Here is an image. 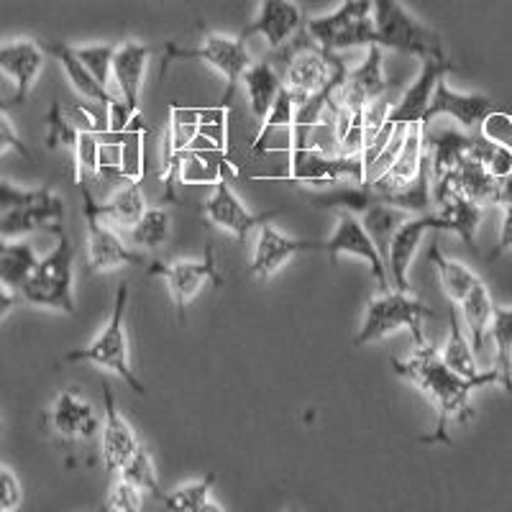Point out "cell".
Here are the masks:
<instances>
[{
  "label": "cell",
  "instance_id": "cell-1",
  "mask_svg": "<svg viewBox=\"0 0 512 512\" xmlns=\"http://www.w3.org/2000/svg\"><path fill=\"white\" fill-rule=\"evenodd\" d=\"M392 369H395L400 377L410 379V382L436 405V431H433L431 436H425L423 441L446 443V446L451 443V438H448V423H451V420L466 423V420L474 418L472 405H469L472 392L484 387V384H500V372H497V369L482 372L474 379L461 377V374H456L454 369H448L446 364H443L436 346H431L428 341L420 344L408 361L392 359Z\"/></svg>",
  "mask_w": 512,
  "mask_h": 512
},
{
  "label": "cell",
  "instance_id": "cell-2",
  "mask_svg": "<svg viewBox=\"0 0 512 512\" xmlns=\"http://www.w3.org/2000/svg\"><path fill=\"white\" fill-rule=\"evenodd\" d=\"M57 236V246L44 259H39L29 280L21 285L18 295L34 308L57 310V313H75V249L67 231L59 226L52 228Z\"/></svg>",
  "mask_w": 512,
  "mask_h": 512
},
{
  "label": "cell",
  "instance_id": "cell-3",
  "mask_svg": "<svg viewBox=\"0 0 512 512\" xmlns=\"http://www.w3.org/2000/svg\"><path fill=\"white\" fill-rule=\"evenodd\" d=\"M126 308H128V285L121 282L116 292V305H113V313L108 318V323L103 326V331L90 341L88 346H82V349L70 351V354H64V361H70V364H95L100 369H108V372L118 374L123 382L136 392V395H144V384L139 382V377L131 369V361H128V338H126V326H123V320H126Z\"/></svg>",
  "mask_w": 512,
  "mask_h": 512
},
{
  "label": "cell",
  "instance_id": "cell-4",
  "mask_svg": "<svg viewBox=\"0 0 512 512\" xmlns=\"http://www.w3.org/2000/svg\"><path fill=\"white\" fill-rule=\"evenodd\" d=\"M433 310L425 308L420 300L410 297L408 292L402 290H390L379 292V297H372L367 305V315H364V323H361L359 333L354 336V349H361L367 344H377L382 338H387L390 333L400 331V328H408L413 333L415 344H425L423 336V320L433 318Z\"/></svg>",
  "mask_w": 512,
  "mask_h": 512
},
{
  "label": "cell",
  "instance_id": "cell-5",
  "mask_svg": "<svg viewBox=\"0 0 512 512\" xmlns=\"http://www.w3.org/2000/svg\"><path fill=\"white\" fill-rule=\"evenodd\" d=\"M374 36L382 49L410 54V57H443L441 36L413 13L402 8L400 0H374Z\"/></svg>",
  "mask_w": 512,
  "mask_h": 512
},
{
  "label": "cell",
  "instance_id": "cell-6",
  "mask_svg": "<svg viewBox=\"0 0 512 512\" xmlns=\"http://www.w3.org/2000/svg\"><path fill=\"white\" fill-rule=\"evenodd\" d=\"M372 8L374 0H344L328 16L305 21V31L326 52H344V49L351 47H372V44H377Z\"/></svg>",
  "mask_w": 512,
  "mask_h": 512
},
{
  "label": "cell",
  "instance_id": "cell-7",
  "mask_svg": "<svg viewBox=\"0 0 512 512\" xmlns=\"http://www.w3.org/2000/svg\"><path fill=\"white\" fill-rule=\"evenodd\" d=\"M175 59H200L216 72H221L226 80V90H223V105H231L233 93L239 88L241 77L251 67V57L246 52V39L241 36H223V34H205L203 47L198 49H182L177 44H167L164 47V70L169 62ZM162 70V75H164Z\"/></svg>",
  "mask_w": 512,
  "mask_h": 512
},
{
  "label": "cell",
  "instance_id": "cell-8",
  "mask_svg": "<svg viewBox=\"0 0 512 512\" xmlns=\"http://www.w3.org/2000/svg\"><path fill=\"white\" fill-rule=\"evenodd\" d=\"M82 192V213L88 223V264L90 272H113V269L131 267V264H144L146 256L141 251L128 249L123 239L116 233V228L95 213L93 208V190L90 185H80Z\"/></svg>",
  "mask_w": 512,
  "mask_h": 512
},
{
  "label": "cell",
  "instance_id": "cell-9",
  "mask_svg": "<svg viewBox=\"0 0 512 512\" xmlns=\"http://www.w3.org/2000/svg\"><path fill=\"white\" fill-rule=\"evenodd\" d=\"M149 274L152 277H162L167 282L169 292H172V300H175V308L180 320H185L187 305L198 297V292L203 290V285L221 287L223 277L218 274L216 267V249L213 246H205L203 256L200 259H180V262H152L149 264Z\"/></svg>",
  "mask_w": 512,
  "mask_h": 512
},
{
  "label": "cell",
  "instance_id": "cell-10",
  "mask_svg": "<svg viewBox=\"0 0 512 512\" xmlns=\"http://www.w3.org/2000/svg\"><path fill=\"white\" fill-rule=\"evenodd\" d=\"M290 175L282 177H259V180H295V182H341L354 180L359 185L367 182V167L361 157L349 154H323L315 149H292L290 154Z\"/></svg>",
  "mask_w": 512,
  "mask_h": 512
},
{
  "label": "cell",
  "instance_id": "cell-11",
  "mask_svg": "<svg viewBox=\"0 0 512 512\" xmlns=\"http://www.w3.org/2000/svg\"><path fill=\"white\" fill-rule=\"evenodd\" d=\"M320 251L328 254L331 259H338V256H359L364 262L372 267V277L377 282L379 292H390L392 282L390 274H387V264H384L382 254L374 246L372 236L367 233L361 218L356 213H349V210H341V216H338V226L336 233H333L328 241H320Z\"/></svg>",
  "mask_w": 512,
  "mask_h": 512
},
{
  "label": "cell",
  "instance_id": "cell-12",
  "mask_svg": "<svg viewBox=\"0 0 512 512\" xmlns=\"http://www.w3.org/2000/svg\"><path fill=\"white\" fill-rule=\"evenodd\" d=\"M390 88L392 82L384 77L382 47L372 44L367 47V59L354 70H346L344 82L333 95V103H336V111H349L356 116L364 111V105L390 93Z\"/></svg>",
  "mask_w": 512,
  "mask_h": 512
},
{
  "label": "cell",
  "instance_id": "cell-13",
  "mask_svg": "<svg viewBox=\"0 0 512 512\" xmlns=\"http://www.w3.org/2000/svg\"><path fill=\"white\" fill-rule=\"evenodd\" d=\"M203 213L210 223L221 231H226L228 236H233L236 241L246 244L249 239V233L254 228H259L262 223L274 221V218L280 216V210H267V213H249L244 208V203L239 200V195L233 192V187L228 185V175H223L221 180L216 182V190L205 200Z\"/></svg>",
  "mask_w": 512,
  "mask_h": 512
},
{
  "label": "cell",
  "instance_id": "cell-14",
  "mask_svg": "<svg viewBox=\"0 0 512 512\" xmlns=\"http://www.w3.org/2000/svg\"><path fill=\"white\" fill-rule=\"evenodd\" d=\"M47 57L49 54L44 44L34 39H16L8 41V44H0V75L11 80L13 85V93L8 98L13 108L29 100L36 80L44 72Z\"/></svg>",
  "mask_w": 512,
  "mask_h": 512
},
{
  "label": "cell",
  "instance_id": "cell-15",
  "mask_svg": "<svg viewBox=\"0 0 512 512\" xmlns=\"http://www.w3.org/2000/svg\"><path fill=\"white\" fill-rule=\"evenodd\" d=\"M64 218V203L52 190L41 187L31 203L16 205V208L0 210V239H24L26 233L39 228L59 226Z\"/></svg>",
  "mask_w": 512,
  "mask_h": 512
},
{
  "label": "cell",
  "instance_id": "cell-16",
  "mask_svg": "<svg viewBox=\"0 0 512 512\" xmlns=\"http://www.w3.org/2000/svg\"><path fill=\"white\" fill-rule=\"evenodd\" d=\"M305 29V13L295 0H259V13L241 31V39L249 36H264L272 49L285 47L287 41L295 39Z\"/></svg>",
  "mask_w": 512,
  "mask_h": 512
},
{
  "label": "cell",
  "instance_id": "cell-17",
  "mask_svg": "<svg viewBox=\"0 0 512 512\" xmlns=\"http://www.w3.org/2000/svg\"><path fill=\"white\" fill-rule=\"evenodd\" d=\"M425 231H443V221L438 213H423V216H410L408 221L402 223L400 228L392 236L390 244V256H387V274H390V282L395 290L408 292V272L410 264L415 259V251H418V244L423 241Z\"/></svg>",
  "mask_w": 512,
  "mask_h": 512
},
{
  "label": "cell",
  "instance_id": "cell-18",
  "mask_svg": "<svg viewBox=\"0 0 512 512\" xmlns=\"http://www.w3.org/2000/svg\"><path fill=\"white\" fill-rule=\"evenodd\" d=\"M303 251H320V241H300L290 239L272 226V221L262 223L256 233L254 256H251V277L256 280H269L280 272L290 259H295Z\"/></svg>",
  "mask_w": 512,
  "mask_h": 512
},
{
  "label": "cell",
  "instance_id": "cell-19",
  "mask_svg": "<svg viewBox=\"0 0 512 512\" xmlns=\"http://www.w3.org/2000/svg\"><path fill=\"white\" fill-rule=\"evenodd\" d=\"M448 72H454V62H448L446 54L443 57H425L418 80L402 93L397 103H392L387 121L408 123V126L410 123H423L425 111H428L433 93H436L438 80H443Z\"/></svg>",
  "mask_w": 512,
  "mask_h": 512
},
{
  "label": "cell",
  "instance_id": "cell-20",
  "mask_svg": "<svg viewBox=\"0 0 512 512\" xmlns=\"http://www.w3.org/2000/svg\"><path fill=\"white\" fill-rule=\"evenodd\" d=\"M492 111H495V105H492L487 95L454 93V90L448 88L446 77H443V80H438L431 105L425 111L423 126H431L436 118L448 116L454 118L456 123H461V128H466V131H479Z\"/></svg>",
  "mask_w": 512,
  "mask_h": 512
},
{
  "label": "cell",
  "instance_id": "cell-21",
  "mask_svg": "<svg viewBox=\"0 0 512 512\" xmlns=\"http://www.w3.org/2000/svg\"><path fill=\"white\" fill-rule=\"evenodd\" d=\"M103 400H105V425H103V464L108 472H121L123 466L131 461L136 448L141 446L136 438L134 428L118 413L116 397L108 384H103Z\"/></svg>",
  "mask_w": 512,
  "mask_h": 512
},
{
  "label": "cell",
  "instance_id": "cell-22",
  "mask_svg": "<svg viewBox=\"0 0 512 512\" xmlns=\"http://www.w3.org/2000/svg\"><path fill=\"white\" fill-rule=\"evenodd\" d=\"M472 141L474 131L472 134L456 131V128H436V131H431V126H423V152L425 159H428L433 185L459 167L461 159L472 149Z\"/></svg>",
  "mask_w": 512,
  "mask_h": 512
},
{
  "label": "cell",
  "instance_id": "cell-23",
  "mask_svg": "<svg viewBox=\"0 0 512 512\" xmlns=\"http://www.w3.org/2000/svg\"><path fill=\"white\" fill-rule=\"evenodd\" d=\"M149 54V47L134 39L123 41L113 54V88L118 90V98L126 100L134 111H141V88Z\"/></svg>",
  "mask_w": 512,
  "mask_h": 512
},
{
  "label": "cell",
  "instance_id": "cell-24",
  "mask_svg": "<svg viewBox=\"0 0 512 512\" xmlns=\"http://www.w3.org/2000/svg\"><path fill=\"white\" fill-rule=\"evenodd\" d=\"M420 167H423V123H410L405 144H402L395 162L384 169L382 175L374 177L372 182H364V185H369L374 192H379V195H384V192H395L400 190V187L410 185V182L418 177Z\"/></svg>",
  "mask_w": 512,
  "mask_h": 512
},
{
  "label": "cell",
  "instance_id": "cell-25",
  "mask_svg": "<svg viewBox=\"0 0 512 512\" xmlns=\"http://www.w3.org/2000/svg\"><path fill=\"white\" fill-rule=\"evenodd\" d=\"M52 428L59 438L64 441H77V438H90L98 431V415H95L93 405L82 400L75 390L59 392L54 400L52 413Z\"/></svg>",
  "mask_w": 512,
  "mask_h": 512
},
{
  "label": "cell",
  "instance_id": "cell-26",
  "mask_svg": "<svg viewBox=\"0 0 512 512\" xmlns=\"http://www.w3.org/2000/svg\"><path fill=\"white\" fill-rule=\"evenodd\" d=\"M44 49H47L49 57L57 59L59 67L64 70V75H67V80H70V85L82 95V98L95 100V103H111V100L116 98L111 90L103 88V85L95 80L93 72L82 64L75 47H70L67 41H49V44H44Z\"/></svg>",
  "mask_w": 512,
  "mask_h": 512
},
{
  "label": "cell",
  "instance_id": "cell-27",
  "mask_svg": "<svg viewBox=\"0 0 512 512\" xmlns=\"http://www.w3.org/2000/svg\"><path fill=\"white\" fill-rule=\"evenodd\" d=\"M241 82H244L246 95H249L251 113L264 121V116H267L269 108H272L274 100H277V95H280L282 90L280 70H277L269 59L251 62V67L244 72Z\"/></svg>",
  "mask_w": 512,
  "mask_h": 512
},
{
  "label": "cell",
  "instance_id": "cell-28",
  "mask_svg": "<svg viewBox=\"0 0 512 512\" xmlns=\"http://www.w3.org/2000/svg\"><path fill=\"white\" fill-rule=\"evenodd\" d=\"M139 182L141 180H126L123 182V187H118V190L111 195V200L103 205L95 203L93 198L95 213H98L103 221L111 223V226L134 228L136 221L144 216V210H146V200Z\"/></svg>",
  "mask_w": 512,
  "mask_h": 512
},
{
  "label": "cell",
  "instance_id": "cell-29",
  "mask_svg": "<svg viewBox=\"0 0 512 512\" xmlns=\"http://www.w3.org/2000/svg\"><path fill=\"white\" fill-rule=\"evenodd\" d=\"M438 216L443 221V231L456 233L469 249H474V236H477L479 221H482V205L464 198L461 192H451L441 205Z\"/></svg>",
  "mask_w": 512,
  "mask_h": 512
},
{
  "label": "cell",
  "instance_id": "cell-30",
  "mask_svg": "<svg viewBox=\"0 0 512 512\" xmlns=\"http://www.w3.org/2000/svg\"><path fill=\"white\" fill-rule=\"evenodd\" d=\"M428 259H431V264L436 267L438 282H441L443 292H446V297L451 300V305L464 303V297L469 295V290L479 282L477 274H474L469 267H464L461 262L446 259L438 241H433L431 249H428Z\"/></svg>",
  "mask_w": 512,
  "mask_h": 512
},
{
  "label": "cell",
  "instance_id": "cell-31",
  "mask_svg": "<svg viewBox=\"0 0 512 512\" xmlns=\"http://www.w3.org/2000/svg\"><path fill=\"white\" fill-rule=\"evenodd\" d=\"M410 216H413V213L395 208V205L382 203V200H377L374 205H369V208L359 216L361 223H364V228H367V233L372 236L374 246H377L379 254H382L384 264H387V256H390L392 236H395L397 228L408 221Z\"/></svg>",
  "mask_w": 512,
  "mask_h": 512
},
{
  "label": "cell",
  "instance_id": "cell-32",
  "mask_svg": "<svg viewBox=\"0 0 512 512\" xmlns=\"http://www.w3.org/2000/svg\"><path fill=\"white\" fill-rule=\"evenodd\" d=\"M39 256L29 241L0 239V282L13 290H21L29 274L34 272Z\"/></svg>",
  "mask_w": 512,
  "mask_h": 512
},
{
  "label": "cell",
  "instance_id": "cell-33",
  "mask_svg": "<svg viewBox=\"0 0 512 512\" xmlns=\"http://www.w3.org/2000/svg\"><path fill=\"white\" fill-rule=\"evenodd\" d=\"M459 308L461 313H464V323L466 328H469V336H472L474 354H479V351L484 349V341H487L492 315H495V303H492L489 290L484 287L482 280L469 290V295L464 297V303H461Z\"/></svg>",
  "mask_w": 512,
  "mask_h": 512
},
{
  "label": "cell",
  "instance_id": "cell-34",
  "mask_svg": "<svg viewBox=\"0 0 512 512\" xmlns=\"http://www.w3.org/2000/svg\"><path fill=\"white\" fill-rule=\"evenodd\" d=\"M292 128H295V98H292L290 90L282 85L280 95H277L274 105L269 108L267 116H264L262 128H259L254 144H251V154L259 157V154L272 152V136L277 134V131H285V134L292 136Z\"/></svg>",
  "mask_w": 512,
  "mask_h": 512
},
{
  "label": "cell",
  "instance_id": "cell-35",
  "mask_svg": "<svg viewBox=\"0 0 512 512\" xmlns=\"http://www.w3.org/2000/svg\"><path fill=\"white\" fill-rule=\"evenodd\" d=\"M489 336L495 341V369L500 372L502 390L512 395V308L495 305Z\"/></svg>",
  "mask_w": 512,
  "mask_h": 512
},
{
  "label": "cell",
  "instance_id": "cell-36",
  "mask_svg": "<svg viewBox=\"0 0 512 512\" xmlns=\"http://www.w3.org/2000/svg\"><path fill=\"white\" fill-rule=\"evenodd\" d=\"M448 320H451V331H448V341L441 351V359L448 369H454L456 374L466 379L479 377V367H477V356H474V346L472 341H466L464 331H461L459 320H456V305L448 313Z\"/></svg>",
  "mask_w": 512,
  "mask_h": 512
},
{
  "label": "cell",
  "instance_id": "cell-37",
  "mask_svg": "<svg viewBox=\"0 0 512 512\" xmlns=\"http://www.w3.org/2000/svg\"><path fill=\"white\" fill-rule=\"evenodd\" d=\"M213 484H216V474H208L200 482L187 484V487L177 489L172 495L162 497L164 505L169 510H180V512H205V510H221V505L210 500V492H213Z\"/></svg>",
  "mask_w": 512,
  "mask_h": 512
},
{
  "label": "cell",
  "instance_id": "cell-38",
  "mask_svg": "<svg viewBox=\"0 0 512 512\" xmlns=\"http://www.w3.org/2000/svg\"><path fill=\"white\" fill-rule=\"evenodd\" d=\"M169 213L164 208H146L144 216L131 228V239L141 249H159L169 239Z\"/></svg>",
  "mask_w": 512,
  "mask_h": 512
},
{
  "label": "cell",
  "instance_id": "cell-39",
  "mask_svg": "<svg viewBox=\"0 0 512 512\" xmlns=\"http://www.w3.org/2000/svg\"><path fill=\"white\" fill-rule=\"evenodd\" d=\"M98 157H100V134L93 131H80L72 149V162H75V182L77 185H93L98 180Z\"/></svg>",
  "mask_w": 512,
  "mask_h": 512
},
{
  "label": "cell",
  "instance_id": "cell-40",
  "mask_svg": "<svg viewBox=\"0 0 512 512\" xmlns=\"http://www.w3.org/2000/svg\"><path fill=\"white\" fill-rule=\"evenodd\" d=\"M118 477L126 479V482H131V484H136V487L144 489V492H149V495L162 497L159 495L157 469H154L152 456H149V451H146L144 446L136 448V454L131 456V461H128L121 472H118Z\"/></svg>",
  "mask_w": 512,
  "mask_h": 512
},
{
  "label": "cell",
  "instance_id": "cell-41",
  "mask_svg": "<svg viewBox=\"0 0 512 512\" xmlns=\"http://www.w3.org/2000/svg\"><path fill=\"white\" fill-rule=\"evenodd\" d=\"M77 57L82 59V64L93 72L95 80L103 85V88L111 90L113 85V54L116 47L111 44H93V47H75Z\"/></svg>",
  "mask_w": 512,
  "mask_h": 512
},
{
  "label": "cell",
  "instance_id": "cell-42",
  "mask_svg": "<svg viewBox=\"0 0 512 512\" xmlns=\"http://www.w3.org/2000/svg\"><path fill=\"white\" fill-rule=\"evenodd\" d=\"M80 136L75 126H72L67 118H64L62 103H54L52 111L47 113V146L49 149H57V146H67V149H75V141Z\"/></svg>",
  "mask_w": 512,
  "mask_h": 512
},
{
  "label": "cell",
  "instance_id": "cell-43",
  "mask_svg": "<svg viewBox=\"0 0 512 512\" xmlns=\"http://www.w3.org/2000/svg\"><path fill=\"white\" fill-rule=\"evenodd\" d=\"M405 136H408V123H397L395 131H392V139L387 141V146H384L382 152H379V157L367 167V182H372L374 177L382 175L384 169L395 162V157L400 154L402 144H405Z\"/></svg>",
  "mask_w": 512,
  "mask_h": 512
},
{
  "label": "cell",
  "instance_id": "cell-44",
  "mask_svg": "<svg viewBox=\"0 0 512 512\" xmlns=\"http://www.w3.org/2000/svg\"><path fill=\"white\" fill-rule=\"evenodd\" d=\"M144 489H139L136 484L126 482V479L118 477L116 487L111 492V500H108V510H121V512H136L144 505Z\"/></svg>",
  "mask_w": 512,
  "mask_h": 512
},
{
  "label": "cell",
  "instance_id": "cell-45",
  "mask_svg": "<svg viewBox=\"0 0 512 512\" xmlns=\"http://www.w3.org/2000/svg\"><path fill=\"white\" fill-rule=\"evenodd\" d=\"M24 502V487L11 466L0 464V512H11Z\"/></svg>",
  "mask_w": 512,
  "mask_h": 512
},
{
  "label": "cell",
  "instance_id": "cell-46",
  "mask_svg": "<svg viewBox=\"0 0 512 512\" xmlns=\"http://www.w3.org/2000/svg\"><path fill=\"white\" fill-rule=\"evenodd\" d=\"M11 152L21 154V157L29 159V162L34 159L29 152V146L24 144V139H21V136H18L16 126H13L8 111H3V108H0V157H6V154H11Z\"/></svg>",
  "mask_w": 512,
  "mask_h": 512
},
{
  "label": "cell",
  "instance_id": "cell-47",
  "mask_svg": "<svg viewBox=\"0 0 512 512\" xmlns=\"http://www.w3.org/2000/svg\"><path fill=\"white\" fill-rule=\"evenodd\" d=\"M502 210H505V218H502L500 241H497L495 251L489 254V262H495L497 256H502L507 249H512V205H505Z\"/></svg>",
  "mask_w": 512,
  "mask_h": 512
},
{
  "label": "cell",
  "instance_id": "cell-48",
  "mask_svg": "<svg viewBox=\"0 0 512 512\" xmlns=\"http://www.w3.org/2000/svg\"><path fill=\"white\" fill-rule=\"evenodd\" d=\"M18 303H21V295H18V290H13V287H8L0 282V320H6L8 315L16 310Z\"/></svg>",
  "mask_w": 512,
  "mask_h": 512
},
{
  "label": "cell",
  "instance_id": "cell-49",
  "mask_svg": "<svg viewBox=\"0 0 512 512\" xmlns=\"http://www.w3.org/2000/svg\"><path fill=\"white\" fill-rule=\"evenodd\" d=\"M0 108H3V111H8V108H13L11 100H3V98H0Z\"/></svg>",
  "mask_w": 512,
  "mask_h": 512
},
{
  "label": "cell",
  "instance_id": "cell-50",
  "mask_svg": "<svg viewBox=\"0 0 512 512\" xmlns=\"http://www.w3.org/2000/svg\"><path fill=\"white\" fill-rule=\"evenodd\" d=\"M0 433H3V420H0Z\"/></svg>",
  "mask_w": 512,
  "mask_h": 512
}]
</instances>
